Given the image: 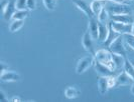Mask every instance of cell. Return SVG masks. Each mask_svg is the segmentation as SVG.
<instances>
[{
  "mask_svg": "<svg viewBox=\"0 0 134 102\" xmlns=\"http://www.w3.org/2000/svg\"><path fill=\"white\" fill-rule=\"evenodd\" d=\"M104 7L107 9L108 12L111 13L112 15L131 13V8L128 6L127 4H125V3L115 2V1H106Z\"/></svg>",
  "mask_w": 134,
  "mask_h": 102,
  "instance_id": "1",
  "label": "cell"
},
{
  "mask_svg": "<svg viewBox=\"0 0 134 102\" xmlns=\"http://www.w3.org/2000/svg\"><path fill=\"white\" fill-rule=\"evenodd\" d=\"M95 59L99 62L105 64L106 66L110 68L112 71H115L117 68L115 65L114 61L112 59V53L111 51H108L106 49H100L95 53Z\"/></svg>",
  "mask_w": 134,
  "mask_h": 102,
  "instance_id": "2",
  "label": "cell"
},
{
  "mask_svg": "<svg viewBox=\"0 0 134 102\" xmlns=\"http://www.w3.org/2000/svg\"><path fill=\"white\" fill-rule=\"evenodd\" d=\"M95 62V58L93 54H89L87 56H84L83 58H81L77 63L76 66V72L78 74H83L84 72H86L89 68L93 65Z\"/></svg>",
  "mask_w": 134,
  "mask_h": 102,
  "instance_id": "3",
  "label": "cell"
},
{
  "mask_svg": "<svg viewBox=\"0 0 134 102\" xmlns=\"http://www.w3.org/2000/svg\"><path fill=\"white\" fill-rule=\"evenodd\" d=\"M124 36L120 35L118 36L116 39H115L111 45L109 46V50L112 52V53H116V54L122 55L126 58V48L124 46Z\"/></svg>",
  "mask_w": 134,
  "mask_h": 102,
  "instance_id": "4",
  "label": "cell"
},
{
  "mask_svg": "<svg viewBox=\"0 0 134 102\" xmlns=\"http://www.w3.org/2000/svg\"><path fill=\"white\" fill-rule=\"evenodd\" d=\"M73 2L76 5V7L78 9H80L83 13H85V15L88 18H92L95 16V14L92 11V8H91V3L89 4L86 0H73Z\"/></svg>",
  "mask_w": 134,
  "mask_h": 102,
  "instance_id": "5",
  "label": "cell"
},
{
  "mask_svg": "<svg viewBox=\"0 0 134 102\" xmlns=\"http://www.w3.org/2000/svg\"><path fill=\"white\" fill-rule=\"evenodd\" d=\"M110 25L113 27L116 32H118L121 35L127 33H132V24H126V23H121L116 21H110Z\"/></svg>",
  "mask_w": 134,
  "mask_h": 102,
  "instance_id": "6",
  "label": "cell"
},
{
  "mask_svg": "<svg viewBox=\"0 0 134 102\" xmlns=\"http://www.w3.org/2000/svg\"><path fill=\"white\" fill-rule=\"evenodd\" d=\"M93 38L91 36V34L88 32H85L84 35H83V38H82V44H83V47L85 48V50L88 51L90 54H93L95 56V52L94 51V46H93Z\"/></svg>",
  "mask_w": 134,
  "mask_h": 102,
  "instance_id": "7",
  "label": "cell"
},
{
  "mask_svg": "<svg viewBox=\"0 0 134 102\" xmlns=\"http://www.w3.org/2000/svg\"><path fill=\"white\" fill-rule=\"evenodd\" d=\"M0 80L2 82H16L20 80V75L13 71L6 70L0 74Z\"/></svg>",
  "mask_w": 134,
  "mask_h": 102,
  "instance_id": "8",
  "label": "cell"
},
{
  "mask_svg": "<svg viewBox=\"0 0 134 102\" xmlns=\"http://www.w3.org/2000/svg\"><path fill=\"white\" fill-rule=\"evenodd\" d=\"M89 33L91 34L94 40H98V30H99V21L95 19L94 17L89 18Z\"/></svg>",
  "mask_w": 134,
  "mask_h": 102,
  "instance_id": "9",
  "label": "cell"
},
{
  "mask_svg": "<svg viewBox=\"0 0 134 102\" xmlns=\"http://www.w3.org/2000/svg\"><path fill=\"white\" fill-rule=\"evenodd\" d=\"M95 69H96V72L100 74L101 76H111L114 72L105 64L101 63L96 59H95Z\"/></svg>",
  "mask_w": 134,
  "mask_h": 102,
  "instance_id": "10",
  "label": "cell"
},
{
  "mask_svg": "<svg viewBox=\"0 0 134 102\" xmlns=\"http://www.w3.org/2000/svg\"><path fill=\"white\" fill-rule=\"evenodd\" d=\"M117 85H121V86H127V85H131L133 83V79L127 74V72L124 70L122 71L120 74L117 77Z\"/></svg>",
  "mask_w": 134,
  "mask_h": 102,
  "instance_id": "11",
  "label": "cell"
},
{
  "mask_svg": "<svg viewBox=\"0 0 134 102\" xmlns=\"http://www.w3.org/2000/svg\"><path fill=\"white\" fill-rule=\"evenodd\" d=\"M111 19L116 22H121V23H126V24H132L134 22L133 17L130 14H117V15H112Z\"/></svg>",
  "mask_w": 134,
  "mask_h": 102,
  "instance_id": "12",
  "label": "cell"
},
{
  "mask_svg": "<svg viewBox=\"0 0 134 102\" xmlns=\"http://www.w3.org/2000/svg\"><path fill=\"white\" fill-rule=\"evenodd\" d=\"M108 32H109V26L107 23L99 22V30H98V40L101 42H105L107 39Z\"/></svg>",
  "mask_w": 134,
  "mask_h": 102,
  "instance_id": "13",
  "label": "cell"
},
{
  "mask_svg": "<svg viewBox=\"0 0 134 102\" xmlns=\"http://www.w3.org/2000/svg\"><path fill=\"white\" fill-rule=\"evenodd\" d=\"M98 90L101 95H105L107 93L109 85H108V76H101L98 79Z\"/></svg>",
  "mask_w": 134,
  "mask_h": 102,
  "instance_id": "14",
  "label": "cell"
},
{
  "mask_svg": "<svg viewBox=\"0 0 134 102\" xmlns=\"http://www.w3.org/2000/svg\"><path fill=\"white\" fill-rule=\"evenodd\" d=\"M16 11V4H15V1L14 0H11L9 1V4L7 6L5 12L3 13V17L6 21L12 19V16H13L14 12Z\"/></svg>",
  "mask_w": 134,
  "mask_h": 102,
  "instance_id": "15",
  "label": "cell"
},
{
  "mask_svg": "<svg viewBox=\"0 0 134 102\" xmlns=\"http://www.w3.org/2000/svg\"><path fill=\"white\" fill-rule=\"evenodd\" d=\"M105 3H106V0H93L91 2V8L95 16H98V14L100 13L101 10L105 6Z\"/></svg>",
  "mask_w": 134,
  "mask_h": 102,
  "instance_id": "16",
  "label": "cell"
},
{
  "mask_svg": "<svg viewBox=\"0 0 134 102\" xmlns=\"http://www.w3.org/2000/svg\"><path fill=\"white\" fill-rule=\"evenodd\" d=\"M108 26H109V32H108L107 39L105 40L104 43H105V45H106L107 47H109V46L111 45V43H112L118 36H120L121 34H119L118 32H116L114 29H113V27L110 25V23H108Z\"/></svg>",
  "mask_w": 134,
  "mask_h": 102,
  "instance_id": "17",
  "label": "cell"
},
{
  "mask_svg": "<svg viewBox=\"0 0 134 102\" xmlns=\"http://www.w3.org/2000/svg\"><path fill=\"white\" fill-rule=\"evenodd\" d=\"M80 94H81L80 90L77 89L76 87H73V86H69L65 90V96L67 97L68 99H75V98L79 97Z\"/></svg>",
  "mask_w": 134,
  "mask_h": 102,
  "instance_id": "18",
  "label": "cell"
},
{
  "mask_svg": "<svg viewBox=\"0 0 134 102\" xmlns=\"http://www.w3.org/2000/svg\"><path fill=\"white\" fill-rule=\"evenodd\" d=\"M29 15V11L28 9H16V11L14 12L13 16H12V19L15 20H24L25 18L28 17Z\"/></svg>",
  "mask_w": 134,
  "mask_h": 102,
  "instance_id": "19",
  "label": "cell"
},
{
  "mask_svg": "<svg viewBox=\"0 0 134 102\" xmlns=\"http://www.w3.org/2000/svg\"><path fill=\"white\" fill-rule=\"evenodd\" d=\"M111 53H112V52H111ZM112 59H113V61H114L117 69L121 67H124V63H125V60H126V58H125L124 56L116 54V53H112Z\"/></svg>",
  "mask_w": 134,
  "mask_h": 102,
  "instance_id": "20",
  "label": "cell"
},
{
  "mask_svg": "<svg viewBox=\"0 0 134 102\" xmlns=\"http://www.w3.org/2000/svg\"><path fill=\"white\" fill-rule=\"evenodd\" d=\"M24 25V20H17V19H15L13 20L11 23H10V25H9V30H10V32H17L19 29H21V27Z\"/></svg>",
  "mask_w": 134,
  "mask_h": 102,
  "instance_id": "21",
  "label": "cell"
},
{
  "mask_svg": "<svg viewBox=\"0 0 134 102\" xmlns=\"http://www.w3.org/2000/svg\"><path fill=\"white\" fill-rule=\"evenodd\" d=\"M124 70L127 72V74L133 79L134 81V65L131 63V62L129 61L128 59L125 60V63H124Z\"/></svg>",
  "mask_w": 134,
  "mask_h": 102,
  "instance_id": "22",
  "label": "cell"
},
{
  "mask_svg": "<svg viewBox=\"0 0 134 102\" xmlns=\"http://www.w3.org/2000/svg\"><path fill=\"white\" fill-rule=\"evenodd\" d=\"M97 18H98L99 22H103V23H107L108 22V20H109V12H108L107 9L105 7L101 10L100 13L98 14Z\"/></svg>",
  "mask_w": 134,
  "mask_h": 102,
  "instance_id": "23",
  "label": "cell"
},
{
  "mask_svg": "<svg viewBox=\"0 0 134 102\" xmlns=\"http://www.w3.org/2000/svg\"><path fill=\"white\" fill-rule=\"evenodd\" d=\"M123 36H124V41H125V43H126L131 49L134 50V34L127 33V34H124Z\"/></svg>",
  "mask_w": 134,
  "mask_h": 102,
  "instance_id": "24",
  "label": "cell"
},
{
  "mask_svg": "<svg viewBox=\"0 0 134 102\" xmlns=\"http://www.w3.org/2000/svg\"><path fill=\"white\" fill-rule=\"evenodd\" d=\"M43 1V5L49 11H54L57 8V1L55 0H42Z\"/></svg>",
  "mask_w": 134,
  "mask_h": 102,
  "instance_id": "25",
  "label": "cell"
},
{
  "mask_svg": "<svg viewBox=\"0 0 134 102\" xmlns=\"http://www.w3.org/2000/svg\"><path fill=\"white\" fill-rule=\"evenodd\" d=\"M26 3L27 0H16L15 1L16 9H27Z\"/></svg>",
  "mask_w": 134,
  "mask_h": 102,
  "instance_id": "26",
  "label": "cell"
},
{
  "mask_svg": "<svg viewBox=\"0 0 134 102\" xmlns=\"http://www.w3.org/2000/svg\"><path fill=\"white\" fill-rule=\"evenodd\" d=\"M108 85H109V88H114L117 85V78L113 75L108 76Z\"/></svg>",
  "mask_w": 134,
  "mask_h": 102,
  "instance_id": "27",
  "label": "cell"
},
{
  "mask_svg": "<svg viewBox=\"0 0 134 102\" xmlns=\"http://www.w3.org/2000/svg\"><path fill=\"white\" fill-rule=\"evenodd\" d=\"M26 6L28 10H34L36 8V0H27Z\"/></svg>",
  "mask_w": 134,
  "mask_h": 102,
  "instance_id": "28",
  "label": "cell"
},
{
  "mask_svg": "<svg viewBox=\"0 0 134 102\" xmlns=\"http://www.w3.org/2000/svg\"><path fill=\"white\" fill-rule=\"evenodd\" d=\"M8 4H9V1H8V0H2V1H1L0 8H1V12H2V14L5 12L7 6H8Z\"/></svg>",
  "mask_w": 134,
  "mask_h": 102,
  "instance_id": "29",
  "label": "cell"
},
{
  "mask_svg": "<svg viewBox=\"0 0 134 102\" xmlns=\"http://www.w3.org/2000/svg\"><path fill=\"white\" fill-rule=\"evenodd\" d=\"M7 69H8V65H6L4 62L2 61L1 62V73L4 72V71H6Z\"/></svg>",
  "mask_w": 134,
  "mask_h": 102,
  "instance_id": "30",
  "label": "cell"
},
{
  "mask_svg": "<svg viewBox=\"0 0 134 102\" xmlns=\"http://www.w3.org/2000/svg\"><path fill=\"white\" fill-rule=\"evenodd\" d=\"M10 101H12V102H20V101H21V98H20L19 96H13V97L10 99Z\"/></svg>",
  "mask_w": 134,
  "mask_h": 102,
  "instance_id": "31",
  "label": "cell"
},
{
  "mask_svg": "<svg viewBox=\"0 0 134 102\" xmlns=\"http://www.w3.org/2000/svg\"><path fill=\"white\" fill-rule=\"evenodd\" d=\"M106 1H115V2H120V3L128 4V2H129L130 0H106Z\"/></svg>",
  "mask_w": 134,
  "mask_h": 102,
  "instance_id": "32",
  "label": "cell"
},
{
  "mask_svg": "<svg viewBox=\"0 0 134 102\" xmlns=\"http://www.w3.org/2000/svg\"><path fill=\"white\" fill-rule=\"evenodd\" d=\"M0 95H1V101H6L7 99H6V97H5V93L1 90L0 91Z\"/></svg>",
  "mask_w": 134,
  "mask_h": 102,
  "instance_id": "33",
  "label": "cell"
},
{
  "mask_svg": "<svg viewBox=\"0 0 134 102\" xmlns=\"http://www.w3.org/2000/svg\"><path fill=\"white\" fill-rule=\"evenodd\" d=\"M130 92H131V94L134 96V82L131 84V88H130Z\"/></svg>",
  "mask_w": 134,
  "mask_h": 102,
  "instance_id": "34",
  "label": "cell"
},
{
  "mask_svg": "<svg viewBox=\"0 0 134 102\" xmlns=\"http://www.w3.org/2000/svg\"><path fill=\"white\" fill-rule=\"evenodd\" d=\"M132 34H134V22L132 23Z\"/></svg>",
  "mask_w": 134,
  "mask_h": 102,
  "instance_id": "35",
  "label": "cell"
},
{
  "mask_svg": "<svg viewBox=\"0 0 134 102\" xmlns=\"http://www.w3.org/2000/svg\"><path fill=\"white\" fill-rule=\"evenodd\" d=\"M133 1H134V0H133Z\"/></svg>",
  "mask_w": 134,
  "mask_h": 102,
  "instance_id": "36",
  "label": "cell"
}]
</instances>
